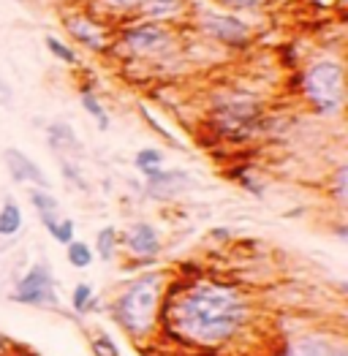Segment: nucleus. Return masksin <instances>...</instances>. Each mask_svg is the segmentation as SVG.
<instances>
[{
	"label": "nucleus",
	"instance_id": "nucleus-1",
	"mask_svg": "<svg viewBox=\"0 0 348 356\" xmlns=\"http://www.w3.org/2000/svg\"><path fill=\"white\" fill-rule=\"evenodd\" d=\"M251 321V302L223 283H196L166 307V327L193 348H223Z\"/></svg>",
	"mask_w": 348,
	"mask_h": 356
},
{
	"label": "nucleus",
	"instance_id": "nucleus-2",
	"mask_svg": "<svg viewBox=\"0 0 348 356\" xmlns=\"http://www.w3.org/2000/svg\"><path fill=\"white\" fill-rule=\"evenodd\" d=\"M164 297H166L164 275L150 272V275L131 280L112 305L115 324L134 343H147L158 329V316H161V307H164Z\"/></svg>",
	"mask_w": 348,
	"mask_h": 356
},
{
	"label": "nucleus",
	"instance_id": "nucleus-3",
	"mask_svg": "<svg viewBox=\"0 0 348 356\" xmlns=\"http://www.w3.org/2000/svg\"><path fill=\"white\" fill-rule=\"evenodd\" d=\"M302 90L310 106L321 115H335L343 109L346 101V76L343 65L335 60H319L313 63L305 76H302Z\"/></svg>",
	"mask_w": 348,
	"mask_h": 356
},
{
	"label": "nucleus",
	"instance_id": "nucleus-4",
	"mask_svg": "<svg viewBox=\"0 0 348 356\" xmlns=\"http://www.w3.org/2000/svg\"><path fill=\"white\" fill-rule=\"evenodd\" d=\"M14 302L19 305H30V307H49L55 310L58 307V291H55V275L47 261H38L17 280L14 286Z\"/></svg>",
	"mask_w": 348,
	"mask_h": 356
},
{
	"label": "nucleus",
	"instance_id": "nucleus-5",
	"mask_svg": "<svg viewBox=\"0 0 348 356\" xmlns=\"http://www.w3.org/2000/svg\"><path fill=\"white\" fill-rule=\"evenodd\" d=\"M256 122H259V106L248 98H232L221 104L215 112V125L221 128V134L232 139H245Z\"/></svg>",
	"mask_w": 348,
	"mask_h": 356
},
{
	"label": "nucleus",
	"instance_id": "nucleus-6",
	"mask_svg": "<svg viewBox=\"0 0 348 356\" xmlns=\"http://www.w3.org/2000/svg\"><path fill=\"white\" fill-rule=\"evenodd\" d=\"M193 188V177L182 169H155L147 175V193L152 199H174Z\"/></svg>",
	"mask_w": 348,
	"mask_h": 356
},
{
	"label": "nucleus",
	"instance_id": "nucleus-7",
	"mask_svg": "<svg viewBox=\"0 0 348 356\" xmlns=\"http://www.w3.org/2000/svg\"><path fill=\"white\" fill-rule=\"evenodd\" d=\"M3 161H6V169L11 172V177L17 179V182H30V185H35V188H41V191H49V188H52L49 177L41 172V166H38L30 155H25L22 149L8 147L3 152Z\"/></svg>",
	"mask_w": 348,
	"mask_h": 356
},
{
	"label": "nucleus",
	"instance_id": "nucleus-8",
	"mask_svg": "<svg viewBox=\"0 0 348 356\" xmlns=\"http://www.w3.org/2000/svg\"><path fill=\"white\" fill-rule=\"evenodd\" d=\"M125 44L136 55H158L169 47V33L155 22H147V25H136V28L125 30Z\"/></svg>",
	"mask_w": 348,
	"mask_h": 356
},
{
	"label": "nucleus",
	"instance_id": "nucleus-9",
	"mask_svg": "<svg viewBox=\"0 0 348 356\" xmlns=\"http://www.w3.org/2000/svg\"><path fill=\"white\" fill-rule=\"evenodd\" d=\"M202 30L207 35L223 41V44H232L239 47L248 41V25H242L239 19L226 17V14H218V11H207L202 17Z\"/></svg>",
	"mask_w": 348,
	"mask_h": 356
},
{
	"label": "nucleus",
	"instance_id": "nucleus-10",
	"mask_svg": "<svg viewBox=\"0 0 348 356\" xmlns=\"http://www.w3.org/2000/svg\"><path fill=\"white\" fill-rule=\"evenodd\" d=\"M343 346V340H332L324 332H308L291 343L286 356H335Z\"/></svg>",
	"mask_w": 348,
	"mask_h": 356
},
{
	"label": "nucleus",
	"instance_id": "nucleus-11",
	"mask_svg": "<svg viewBox=\"0 0 348 356\" xmlns=\"http://www.w3.org/2000/svg\"><path fill=\"white\" fill-rule=\"evenodd\" d=\"M125 245L134 256H142V259H152L161 253V234L158 229H152L150 223H134L128 232H125Z\"/></svg>",
	"mask_w": 348,
	"mask_h": 356
},
{
	"label": "nucleus",
	"instance_id": "nucleus-12",
	"mask_svg": "<svg viewBox=\"0 0 348 356\" xmlns=\"http://www.w3.org/2000/svg\"><path fill=\"white\" fill-rule=\"evenodd\" d=\"M65 28L71 30V35L79 44H85L87 49H93V52H101L106 47V33H104V28H98L87 17H71V19H65Z\"/></svg>",
	"mask_w": 348,
	"mask_h": 356
},
{
	"label": "nucleus",
	"instance_id": "nucleus-13",
	"mask_svg": "<svg viewBox=\"0 0 348 356\" xmlns=\"http://www.w3.org/2000/svg\"><path fill=\"white\" fill-rule=\"evenodd\" d=\"M49 145L55 149H65V152H79V149H82L77 134H74V128L65 125V122L49 125Z\"/></svg>",
	"mask_w": 348,
	"mask_h": 356
},
{
	"label": "nucleus",
	"instance_id": "nucleus-14",
	"mask_svg": "<svg viewBox=\"0 0 348 356\" xmlns=\"http://www.w3.org/2000/svg\"><path fill=\"white\" fill-rule=\"evenodd\" d=\"M22 229V209L17 202H6L0 207V237H14Z\"/></svg>",
	"mask_w": 348,
	"mask_h": 356
},
{
	"label": "nucleus",
	"instance_id": "nucleus-15",
	"mask_svg": "<svg viewBox=\"0 0 348 356\" xmlns=\"http://www.w3.org/2000/svg\"><path fill=\"white\" fill-rule=\"evenodd\" d=\"M65 259H68V264H71L74 269H87L90 264H93L95 253H93V248H90L87 242L74 239V242L65 245Z\"/></svg>",
	"mask_w": 348,
	"mask_h": 356
},
{
	"label": "nucleus",
	"instance_id": "nucleus-16",
	"mask_svg": "<svg viewBox=\"0 0 348 356\" xmlns=\"http://www.w3.org/2000/svg\"><path fill=\"white\" fill-rule=\"evenodd\" d=\"M95 302H98V299L93 297V286H90V283H77V286H74V291H71V307H74V313L87 316V313L95 307Z\"/></svg>",
	"mask_w": 348,
	"mask_h": 356
},
{
	"label": "nucleus",
	"instance_id": "nucleus-17",
	"mask_svg": "<svg viewBox=\"0 0 348 356\" xmlns=\"http://www.w3.org/2000/svg\"><path fill=\"white\" fill-rule=\"evenodd\" d=\"M161 163H164V152L155 147H145L136 152V158H134V166L142 172V175H152L155 169H161Z\"/></svg>",
	"mask_w": 348,
	"mask_h": 356
},
{
	"label": "nucleus",
	"instance_id": "nucleus-18",
	"mask_svg": "<svg viewBox=\"0 0 348 356\" xmlns=\"http://www.w3.org/2000/svg\"><path fill=\"white\" fill-rule=\"evenodd\" d=\"M115 250H117V232L112 226H106L95 237V253H98L101 261H112L115 259Z\"/></svg>",
	"mask_w": 348,
	"mask_h": 356
},
{
	"label": "nucleus",
	"instance_id": "nucleus-19",
	"mask_svg": "<svg viewBox=\"0 0 348 356\" xmlns=\"http://www.w3.org/2000/svg\"><path fill=\"white\" fill-rule=\"evenodd\" d=\"M30 204L35 207L38 215H55V212H60L58 199L49 191H41V188H33L30 191Z\"/></svg>",
	"mask_w": 348,
	"mask_h": 356
},
{
	"label": "nucleus",
	"instance_id": "nucleus-20",
	"mask_svg": "<svg viewBox=\"0 0 348 356\" xmlns=\"http://www.w3.org/2000/svg\"><path fill=\"white\" fill-rule=\"evenodd\" d=\"M82 106H85L87 115L98 122V128H101V131H106V128H109V115L104 112V106L98 104V98H95L90 90H82Z\"/></svg>",
	"mask_w": 348,
	"mask_h": 356
},
{
	"label": "nucleus",
	"instance_id": "nucleus-21",
	"mask_svg": "<svg viewBox=\"0 0 348 356\" xmlns=\"http://www.w3.org/2000/svg\"><path fill=\"white\" fill-rule=\"evenodd\" d=\"M145 6V14L150 19H164V17H172L180 8V0H142Z\"/></svg>",
	"mask_w": 348,
	"mask_h": 356
},
{
	"label": "nucleus",
	"instance_id": "nucleus-22",
	"mask_svg": "<svg viewBox=\"0 0 348 356\" xmlns=\"http://www.w3.org/2000/svg\"><path fill=\"white\" fill-rule=\"evenodd\" d=\"M47 47H49V52L55 55L58 60H63V63H68V65H74L77 63V55H74V49L71 47H65L63 41H58V38H47Z\"/></svg>",
	"mask_w": 348,
	"mask_h": 356
},
{
	"label": "nucleus",
	"instance_id": "nucleus-23",
	"mask_svg": "<svg viewBox=\"0 0 348 356\" xmlns=\"http://www.w3.org/2000/svg\"><path fill=\"white\" fill-rule=\"evenodd\" d=\"M93 354L95 356H120V351H117L115 340H112L109 334H98V337L93 340Z\"/></svg>",
	"mask_w": 348,
	"mask_h": 356
},
{
	"label": "nucleus",
	"instance_id": "nucleus-24",
	"mask_svg": "<svg viewBox=\"0 0 348 356\" xmlns=\"http://www.w3.org/2000/svg\"><path fill=\"white\" fill-rule=\"evenodd\" d=\"M74 232H77L74 220H71V218H60L58 229H55V234H52V237L58 239L60 245H68V242H74Z\"/></svg>",
	"mask_w": 348,
	"mask_h": 356
},
{
	"label": "nucleus",
	"instance_id": "nucleus-25",
	"mask_svg": "<svg viewBox=\"0 0 348 356\" xmlns=\"http://www.w3.org/2000/svg\"><path fill=\"white\" fill-rule=\"evenodd\" d=\"M346 166H340V169H338V179H335V191H338V193H335V196H338V202H340V204H346Z\"/></svg>",
	"mask_w": 348,
	"mask_h": 356
},
{
	"label": "nucleus",
	"instance_id": "nucleus-26",
	"mask_svg": "<svg viewBox=\"0 0 348 356\" xmlns=\"http://www.w3.org/2000/svg\"><path fill=\"white\" fill-rule=\"evenodd\" d=\"M223 3H229L234 8H251V6H259L261 0H223Z\"/></svg>",
	"mask_w": 348,
	"mask_h": 356
},
{
	"label": "nucleus",
	"instance_id": "nucleus-27",
	"mask_svg": "<svg viewBox=\"0 0 348 356\" xmlns=\"http://www.w3.org/2000/svg\"><path fill=\"white\" fill-rule=\"evenodd\" d=\"M106 3H112L117 8H131V6H139L142 0H106Z\"/></svg>",
	"mask_w": 348,
	"mask_h": 356
},
{
	"label": "nucleus",
	"instance_id": "nucleus-28",
	"mask_svg": "<svg viewBox=\"0 0 348 356\" xmlns=\"http://www.w3.org/2000/svg\"><path fill=\"white\" fill-rule=\"evenodd\" d=\"M335 356H348V351H346V346H343V348H340V351H338V354Z\"/></svg>",
	"mask_w": 348,
	"mask_h": 356
}]
</instances>
